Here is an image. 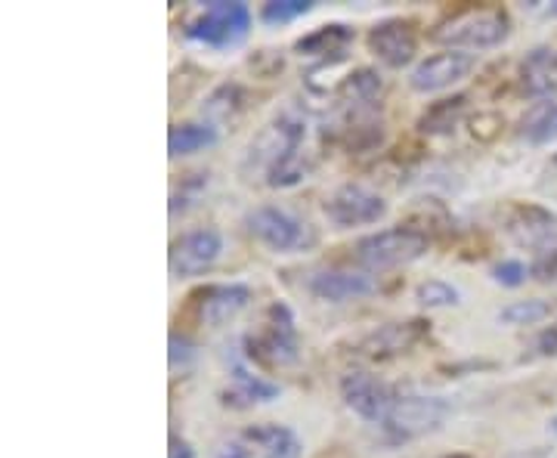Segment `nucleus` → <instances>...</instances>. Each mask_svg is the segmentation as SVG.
<instances>
[{"label":"nucleus","mask_w":557,"mask_h":458,"mask_svg":"<svg viewBox=\"0 0 557 458\" xmlns=\"http://www.w3.org/2000/svg\"><path fill=\"white\" fill-rule=\"evenodd\" d=\"M245 359L258 362L263 369H285L295 366L300 359V338H298V322L288 304L273 300L263 313L260 329L248 332L245 341Z\"/></svg>","instance_id":"f257e3e1"},{"label":"nucleus","mask_w":557,"mask_h":458,"mask_svg":"<svg viewBox=\"0 0 557 458\" xmlns=\"http://www.w3.org/2000/svg\"><path fill=\"white\" fill-rule=\"evenodd\" d=\"M431 38L458 50V53H468V50H496L505 40L511 38V16L505 7H474V10H461L453 20L440 22L434 28Z\"/></svg>","instance_id":"f03ea898"},{"label":"nucleus","mask_w":557,"mask_h":458,"mask_svg":"<svg viewBox=\"0 0 557 458\" xmlns=\"http://www.w3.org/2000/svg\"><path fill=\"white\" fill-rule=\"evenodd\" d=\"M431 251V236L416 226H391L372 236H362L354 248V258L366 273H387L397 267H409Z\"/></svg>","instance_id":"7ed1b4c3"},{"label":"nucleus","mask_w":557,"mask_h":458,"mask_svg":"<svg viewBox=\"0 0 557 458\" xmlns=\"http://www.w3.org/2000/svg\"><path fill=\"white\" fill-rule=\"evenodd\" d=\"M245 226L251 239H258L273 255H300V251H310L319 239L317 230L307 220L295 218L292 211L276 208V205H260L255 211H248Z\"/></svg>","instance_id":"20e7f679"},{"label":"nucleus","mask_w":557,"mask_h":458,"mask_svg":"<svg viewBox=\"0 0 557 458\" xmlns=\"http://www.w3.org/2000/svg\"><path fill=\"white\" fill-rule=\"evenodd\" d=\"M251 10L242 0H214L201 10L196 20L186 25V38L196 40L211 50H230L239 47L251 32Z\"/></svg>","instance_id":"39448f33"},{"label":"nucleus","mask_w":557,"mask_h":458,"mask_svg":"<svg viewBox=\"0 0 557 458\" xmlns=\"http://www.w3.org/2000/svg\"><path fill=\"white\" fill-rule=\"evenodd\" d=\"M449 419V403L443 397H424V394H403L381 421V431L387 443H412L418 437H428L443 428Z\"/></svg>","instance_id":"423d86ee"},{"label":"nucleus","mask_w":557,"mask_h":458,"mask_svg":"<svg viewBox=\"0 0 557 458\" xmlns=\"http://www.w3.org/2000/svg\"><path fill=\"white\" fill-rule=\"evenodd\" d=\"M322 211L338 230H354V226H372L387 218V201L362 183H341L325 199Z\"/></svg>","instance_id":"0eeeda50"},{"label":"nucleus","mask_w":557,"mask_h":458,"mask_svg":"<svg viewBox=\"0 0 557 458\" xmlns=\"http://www.w3.org/2000/svg\"><path fill=\"white\" fill-rule=\"evenodd\" d=\"M502 226L508 233V239L530 248V251H555L557 245V214H552L542 205H530V201H515L505 208L502 214Z\"/></svg>","instance_id":"6e6552de"},{"label":"nucleus","mask_w":557,"mask_h":458,"mask_svg":"<svg viewBox=\"0 0 557 458\" xmlns=\"http://www.w3.org/2000/svg\"><path fill=\"white\" fill-rule=\"evenodd\" d=\"M223 255V236L214 226H199L183 233L168 255V267L174 280H196L205 276Z\"/></svg>","instance_id":"1a4fd4ad"},{"label":"nucleus","mask_w":557,"mask_h":458,"mask_svg":"<svg viewBox=\"0 0 557 458\" xmlns=\"http://www.w3.org/2000/svg\"><path fill=\"white\" fill-rule=\"evenodd\" d=\"M344 406L369 424H381L397 403V391L372 372H347L338 381Z\"/></svg>","instance_id":"9d476101"},{"label":"nucleus","mask_w":557,"mask_h":458,"mask_svg":"<svg viewBox=\"0 0 557 458\" xmlns=\"http://www.w3.org/2000/svg\"><path fill=\"white\" fill-rule=\"evenodd\" d=\"M251 288L245 282H218V285H205L193 295V317L205 329H220L226 322L239 317L242 310H248L251 304Z\"/></svg>","instance_id":"9b49d317"},{"label":"nucleus","mask_w":557,"mask_h":458,"mask_svg":"<svg viewBox=\"0 0 557 458\" xmlns=\"http://www.w3.org/2000/svg\"><path fill=\"white\" fill-rule=\"evenodd\" d=\"M428 332H431V322H424V319L387 322V325H381L372 335L359 341L357 354L362 359H372V362H387V359L409 354L418 341L428 338Z\"/></svg>","instance_id":"f8f14e48"},{"label":"nucleus","mask_w":557,"mask_h":458,"mask_svg":"<svg viewBox=\"0 0 557 458\" xmlns=\"http://www.w3.org/2000/svg\"><path fill=\"white\" fill-rule=\"evenodd\" d=\"M474 57L471 53H458V50H443L434 53L428 60H421L409 72V87L416 94H440V90H449L456 87L458 81H465L474 72Z\"/></svg>","instance_id":"ddd939ff"},{"label":"nucleus","mask_w":557,"mask_h":458,"mask_svg":"<svg viewBox=\"0 0 557 458\" xmlns=\"http://www.w3.org/2000/svg\"><path fill=\"white\" fill-rule=\"evenodd\" d=\"M369 50L375 53V60L387 69H403L416 60L418 35L412 22L406 20H381L369 28Z\"/></svg>","instance_id":"4468645a"},{"label":"nucleus","mask_w":557,"mask_h":458,"mask_svg":"<svg viewBox=\"0 0 557 458\" xmlns=\"http://www.w3.org/2000/svg\"><path fill=\"white\" fill-rule=\"evenodd\" d=\"M307 292L322 304H350L379 292V282L366 270H319L307 282Z\"/></svg>","instance_id":"2eb2a0df"},{"label":"nucleus","mask_w":557,"mask_h":458,"mask_svg":"<svg viewBox=\"0 0 557 458\" xmlns=\"http://www.w3.org/2000/svg\"><path fill=\"white\" fill-rule=\"evenodd\" d=\"M520 87L533 100H552L557 97V50L555 47H536L520 62Z\"/></svg>","instance_id":"dca6fc26"},{"label":"nucleus","mask_w":557,"mask_h":458,"mask_svg":"<svg viewBox=\"0 0 557 458\" xmlns=\"http://www.w3.org/2000/svg\"><path fill=\"white\" fill-rule=\"evenodd\" d=\"M230 379H233V387L223 391L220 397L233 409H251V406H260V403H273L282 394L278 384L267 381L258 372H251L245 362H233L230 366Z\"/></svg>","instance_id":"f3484780"},{"label":"nucleus","mask_w":557,"mask_h":458,"mask_svg":"<svg viewBox=\"0 0 557 458\" xmlns=\"http://www.w3.org/2000/svg\"><path fill=\"white\" fill-rule=\"evenodd\" d=\"M357 32L344 22H329V25H319L317 32L304 35L295 44V53L300 57H310V60H332V57H344V50L354 44Z\"/></svg>","instance_id":"a211bd4d"},{"label":"nucleus","mask_w":557,"mask_h":458,"mask_svg":"<svg viewBox=\"0 0 557 458\" xmlns=\"http://www.w3.org/2000/svg\"><path fill=\"white\" fill-rule=\"evenodd\" d=\"M242 440H248L251 446H258L260 458H300L304 456V440L298 431L285 428V424H255L248 428Z\"/></svg>","instance_id":"6ab92c4d"},{"label":"nucleus","mask_w":557,"mask_h":458,"mask_svg":"<svg viewBox=\"0 0 557 458\" xmlns=\"http://www.w3.org/2000/svg\"><path fill=\"white\" fill-rule=\"evenodd\" d=\"M468 115V97H446V100H437L428 106V112L418 119V131L421 134H431V137H440V134H453L458 124Z\"/></svg>","instance_id":"aec40b11"},{"label":"nucleus","mask_w":557,"mask_h":458,"mask_svg":"<svg viewBox=\"0 0 557 458\" xmlns=\"http://www.w3.org/2000/svg\"><path fill=\"white\" fill-rule=\"evenodd\" d=\"M381 94H384V81L375 69H354L338 87V100L354 109H366V106L379 102Z\"/></svg>","instance_id":"412c9836"},{"label":"nucleus","mask_w":557,"mask_h":458,"mask_svg":"<svg viewBox=\"0 0 557 458\" xmlns=\"http://www.w3.org/2000/svg\"><path fill=\"white\" fill-rule=\"evenodd\" d=\"M218 127L208 124V121H196V124H180L168 134V152L171 159H180V156H193V152H201V149H211L218 143Z\"/></svg>","instance_id":"4be33fe9"},{"label":"nucleus","mask_w":557,"mask_h":458,"mask_svg":"<svg viewBox=\"0 0 557 458\" xmlns=\"http://www.w3.org/2000/svg\"><path fill=\"white\" fill-rule=\"evenodd\" d=\"M313 171V159L307 149H295V152H285L282 159H276L270 168H267V186L273 189H292L304 180L310 177Z\"/></svg>","instance_id":"5701e85b"},{"label":"nucleus","mask_w":557,"mask_h":458,"mask_svg":"<svg viewBox=\"0 0 557 458\" xmlns=\"http://www.w3.org/2000/svg\"><path fill=\"white\" fill-rule=\"evenodd\" d=\"M205 112L214 121H236L245 112V90L239 84H220L205 102Z\"/></svg>","instance_id":"b1692460"},{"label":"nucleus","mask_w":557,"mask_h":458,"mask_svg":"<svg viewBox=\"0 0 557 458\" xmlns=\"http://www.w3.org/2000/svg\"><path fill=\"white\" fill-rule=\"evenodd\" d=\"M548 317H552V304L542 298L515 300V304L498 310V322H505V325H539Z\"/></svg>","instance_id":"393cba45"},{"label":"nucleus","mask_w":557,"mask_h":458,"mask_svg":"<svg viewBox=\"0 0 557 458\" xmlns=\"http://www.w3.org/2000/svg\"><path fill=\"white\" fill-rule=\"evenodd\" d=\"M416 300L421 307H428V310H443V307H458L461 304V292H458L456 285H449V282L428 280L416 288Z\"/></svg>","instance_id":"a878e982"},{"label":"nucleus","mask_w":557,"mask_h":458,"mask_svg":"<svg viewBox=\"0 0 557 458\" xmlns=\"http://www.w3.org/2000/svg\"><path fill=\"white\" fill-rule=\"evenodd\" d=\"M310 10H313V0H270L260 10V22L276 28V25H288V22L307 16Z\"/></svg>","instance_id":"bb28decb"},{"label":"nucleus","mask_w":557,"mask_h":458,"mask_svg":"<svg viewBox=\"0 0 557 458\" xmlns=\"http://www.w3.org/2000/svg\"><path fill=\"white\" fill-rule=\"evenodd\" d=\"M527 140L533 143V146H552L557 143V102L552 106H542L533 121L527 124Z\"/></svg>","instance_id":"cd10ccee"},{"label":"nucleus","mask_w":557,"mask_h":458,"mask_svg":"<svg viewBox=\"0 0 557 458\" xmlns=\"http://www.w3.org/2000/svg\"><path fill=\"white\" fill-rule=\"evenodd\" d=\"M205 189H208V174H189L186 180H180V186L174 189V196H171V218L189 211L205 196Z\"/></svg>","instance_id":"c85d7f7f"},{"label":"nucleus","mask_w":557,"mask_h":458,"mask_svg":"<svg viewBox=\"0 0 557 458\" xmlns=\"http://www.w3.org/2000/svg\"><path fill=\"white\" fill-rule=\"evenodd\" d=\"M530 267L527 263H520V260H502V263H496L493 267V280L498 282V285H505V288H518V285H523V282L530 280Z\"/></svg>","instance_id":"c756f323"},{"label":"nucleus","mask_w":557,"mask_h":458,"mask_svg":"<svg viewBox=\"0 0 557 458\" xmlns=\"http://www.w3.org/2000/svg\"><path fill=\"white\" fill-rule=\"evenodd\" d=\"M193 359H196V344L186 338V335H177V332H174V335H171V369H174V372H177V369L183 372Z\"/></svg>","instance_id":"7c9ffc66"},{"label":"nucleus","mask_w":557,"mask_h":458,"mask_svg":"<svg viewBox=\"0 0 557 458\" xmlns=\"http://www.w3.org/2000/svg\"><path fill=\"white\" fill-rule=\"evenodd\" d=\"M536 354L539 357H557V319H552L536 335Z\"/></svg>","instance_id":"2f4dec72"},{"label":"nucleus","mask_w":557,"mask_h":458,"mask_svg":"<svg viewBox=\"0 0 557 458\" xmlns=\"http://www.w3.org/2000/svg\"><path fill=\"white\" fill-rule=\"evenodd\" d=\"M533 276L542 282H557V248L539 255V260L533 263Z\"/></svg>","instance_id":"473e14b6"},{"label":"nucleus","mask_w":557,"mask_h":458,"mask_svg":"<svg viewBox=\"0 0 557 458\" xmlns=\"http://www.w3.org/2000/svg\"><path fill=\"white\" fill-rule=\"evenodd\" d=\"M218 458H255V453L248 440H230V443H220Z\"/></svg>","instance_id":"72a5a7b5"},{"label":"nucleus","mask_w":557,"mask_h":458,"mask_svg":"<svg viewBox=\"0 0 557 458\" xmlns=\"http://www.w3.org/2000/svg\"><path fill=\"white\" fill-rule=\"evenodd\" d=\"M168 458H196V449L189 446V440L177 437V434H171V440H168Z\"/></svg>","instance_id":"f704fd0d"},{"label":"nucleus","mask_w":557,"mask_h":458,"mask_svg":"<svg viewBox=\"0 0 557 458\" xmlns=\"http://www.w3.org/2000/svg\"><path fill=\"white\" fill-rule=\"evenodd\" d=\"M530 10H536L539 16H545V20H557V0H533Z\"/></svg>","instance_id":"c9c22d12"},{"label":"nucleus","mask_w":557,"mask_h":458,"mask_svg":"<svg viewBox=\"0 0 557 458\" xmlns=\"http://www.w3.org/2000/svg\"><path fill=\"white\" fill-rule=\"evenodd\" d=\"M552 431H555V434H557V416H555V419H552Z\"/></svg>","instance_id":"e433bc0d"},{"label":"nucleus","mask_w":557,"mask_h":458,"mask_svg":"<svg viewBox=\"0 0 557 458\" xmlns=\"http://www.w3.org/2000/svg\"><path fill=\"white\" fill-rule=\"evenodd\" d=\"M443 458H471V456H461V453H456V456H443Z\"/></svg>","instance_id":"4c0bfd02"},{"label":"nucleus","mask_w":557,"mask_h":458,"mask_svg":"<svg viewBox=\"0 0 557 458\" xmlns=\"http://www.w3.org/2000/svg\"><path fill=\"white\" fill-rule=\"evenodd\" d=\"M555 164H557V156H555Z\"/></svg>","instance_id":"58836bf2"}]
</instances>
